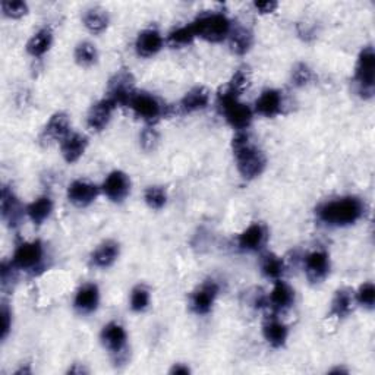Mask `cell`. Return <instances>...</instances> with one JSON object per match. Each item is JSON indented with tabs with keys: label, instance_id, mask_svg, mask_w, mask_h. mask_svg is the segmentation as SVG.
Returning a JSON list of instances; mask_svg holds the SVG:
<instances>
[{
	"label": "cell",
	"instance_id": "6da1fadb",
	"mask_svg": "<svg viewBox=\"0 0 375 375\" xmlns=\"http://www.w3.org/2000/svg\"><path fill=\"white\" fill-rule=\"evenodd\" d=\"M365 205L358 197H342L327 201L316 210V216L324 224L331 228L352 226L362 219Z\"/></svg>",
	"mask_w": 375,
	"mask_h": 375
},
{
	"label": "cell",
	"instance_id": "7a4b0ae2",
	"mask_svg": "<svg viewBox=\"0 0 375 375\" xmlns=\"http://www.w3.org/2000/svg\"><path fill=\"white\" fill-rule=\"evenodd\" d=\"M232 149L236 159L238 172L243 179H257L266 171L267 160L264 153L251 144L250 135L245 130H238L232 140Z\"/></svg>",
	"mask_w": 375,
	"mask_h": 375
},
{
	"label": "cell",
	"instance_id": "3957f363",
	"mask_svg": "<svg viewBox=\"0 0 375 375\" xmlns=\"http://www.w3.org/2000/svg\"><path fill=\"white\" fill-rule=\"evenodd\" d=\"M195 32V37L210 42V43H220L226 40L232 31V23L224 13L210 12L198 16L197 20L191 24Z\"/></svg>",
	"mask_w": 375,
	"mask_h": 375
},
{
	"label": "cell",
	"instance_id": "277c9868",
	"mask_svg": "<svg viewBox=\"0 0 375 375\" xmlns=\"http://www.w3.org/2000/svg\"><path fill=\"white\" fill-rule=\"evenodd\" d=\"M374 77H375V53L371 46L365 47L361 53L355 69V84L359 96L365 100L374 96Z\"/></svg>",
	"mask_w": 375,
	"mask_h": 375
},
{
	"label": "cell",
	"instance_id": "5b68a950",
	"mask_svg": "<svg viewBox=\"0 0 375 375\" xmlns=\"http://www.w3.org/2000/svg\"><path fill=\"white\" fill-rule=\"evenodd\" d=\"M219 106L226 122L238 130H245L252 122V110L248 104L240 103L238 97L219 94Z\"/></svg>",
	"mask_w": 375,
	"mask_h": 375
},
{
	"label": "cell",
	"instance_id": "8992f818",
	"mask_svg": "<svg viewBox=\"0 0 375 375\" xmlns=\"http://www.w3.org/2000/svg\"><path fill=\"white\" fill-rule=\"evenodd\" d=\"M43 259H44L43 243L40 240H31V242H23L16 247L12 257V264L18 270H24L35 274L37 270H40L43 267Z\"/></svg>",
	"mask_w": 375,
	"mask_h": 375
},
{
	"label": "cell",
	"instance_id": "52a82bcc",
	"mask_svg": "<svg viewBox=\"0 0 375 375\" xmlns=\"http://www.w3.org/2000/svg\"><path fill=\"white\" fill-rule=\"evenodd\" d=\"M129 107L133 109L137 118L145 122H156L164 115V107L153 94L141 91L134 92L133 99L129 102Z\"/></svg>",
	"mask_w": 375,
	"mask_h": 375
},
{
	"label": "cell",
	"instance_id": "ba28073f",
	"mask_svg": "<svg viewBox=\"0 0 375 375\" xmlns=\"http://www.w3.org/2000/svg\"><path fill=\"white\" fill-rule=\"evenodd\" d=\"M134 82V75L126 69H121L109 82L107 99H110L116 106H129V102L135 92Z\"/></svg>",
	"mask_w": 375,
	"mask_h": 375
},
{
	"label": "cell",
	"instance_id": "9c48e42d",
	"mask_svg": "<svg viewBox=\"0 0 375 375\" xmlns=\"http://www.w3.org/2000/svg\"><path fill=\"white\" fill-rule=\"evenodd\" d=\"M219 295V285L214 280L204 281L198 286L190 297V308L197 315H207L211 312Z\"/></svg>",
	"mask_w": 375,
	"mask_h": 375
},
{
	"label": "cell",
	"instance_id": "30bf717a",
	"mask_svg": "<svg viewBox=\"0 0 375 375\" xmlns=\"http://www.w3.org/2000/svg\"><path fill=\"white\" fill-rule=\"evenodd\" d=\"M305 274L311 283H323L330 273V255L326 251H314L305 257Z\"/></svg>",
	"mask_w": 375,
	"mask_h": 375
},
{
	"label": "cell",
	"instance_id": "8fae6325",
	"mask_svg": "<svg viewBox=\"0 0 375 375\" xmlns=\"http://www.w3.org/2000/svg\"><path fill=\"white\" fill-rule=\"evenodd\" d=\"M100 194V190L97 185H94L88 180H73L69 186H68V199L69 202H72L73 205H77L80 209L88 207L90 204H92L94 201L97 199Z\"/></svg>",
	"mask_w": 375,
	"mask_h": 375
},
{
	"label": "cell",
	"instance_id": "7c38bea8",
	"mask_svg": "<svg viewBox=\"0 0 375 375\" xmlns=\"http://www.w3.org/2000/svg\"><path fill=\"white\" fill-rule=\"evenodd\" d=\"M0 214H2V220L9 228H16L24 216L21 202L15 197L9 186L2 188V195H0Z\"/></svg>",
	"mask_w": 375,
	"mask_h": 375
},
{
	"label": "cell",
	"instance_id": "4fadbf2b",
	"mask_svg": "<svg viewBox=\"0 0 375 375\" xmlns=\"http://www.w3.org/2000/svg\"><path fill=\"white\" fill-rule=\"evenodd\" d=\"M103 194L113 202H122L130 192V179L122 171L111 172L102 186Z\"/></svg>",
	"mask_w": 375,
	"mask_h": 375
},
{
	"label": "cell",
	"instance_id": "5bb4252c",
	"mask_svg": "<svg viewBox=\"0 0 375 375\" xmlns=\"http://www.w3.org/2000/svg\"><path fill=\"white\" fill-rule=\"evenodd\" d=\"M100 339L103 346L115 356H119L125 353L126 350V343H128V336L125 328L118 324V323H109L103 327L100 333Z\"/></svg>",
	"mask_w": 375,
	"mask_h": 375
},
{
	"label": "cell",
	"instance_id": "9a60e30c",
	"mask_svg": "<svg viewBox=\"0 0 375 375\" xmlns=\"http://www.w3.org/2000/svg\"><path fill=\"white\" fill-rule=\"evenodd\" d=\"M116 107L118 106L107 97L97 102L96 104H92L87 116L88 128L94 130V133H102V130L106 129V126L109 125L111 115H113Z\"/></svg>",
	"mask_w": 375,
	"mask_h": 375
},
{
	"label": "cell",
	"instance_id": "2e32d148",
	"mask_svg": "<svg viewBox=\"0 0 375 375\" xmlns=\"http://www.w3.org/2000/svg\"><path fill=\"white\" fill-rule=\"evenodd\" d=\"M267 236L269 233L264 224L252 223L251 226H248L238 236V247L242 251H248V252L259 251L262 247L266 245Z\"/></svg>",
	"mask_w": 375,
	"mask_h": 375
},
{
	"label": "cell",
	"instance_id": "e0dca14e",
	"mask_svg": "<svg viewBox=\"0 0 375 375\" xmlns=\"http://www.w3.org/2000/svg\"><path fill=\"white\" fill-rule=\"evenodd\" d=\"M100 304V290L96 283L82 285L75 295L73 308L80 314H92L99 308Z\"/></svg>",
	"mask_w": 375,
	"mask_h": 375
},
{
	"label": "cell",
	"instance_id": "ac0fdd59",
	"mask_svg": "<svg viewBox=\"0 0 375 375\" xmlns=\"http://www.w3.org/2000/svg\"><path fill=\"white\" fill-rule=\"evenodd\" d=\"M281 107H283V97H281V92L274 88L262 91L255 102V111L264 118H276L281 113Z\"/></svg>",
	"mask_w": 375,
	"mask_h": 375
},
{
	"label": "cell",
	"instance_id": "d6986e66",
	"mask_svg": "<svg viewBox=\"0 0 375 375\" xmlns=\"http://www.w3.org/2000/svg\"><path fill=\"white\" fill-rule=\"evenodd\" d=\"M161 49H163V37L157 30L149 28L138 34L135 42V50L141 58H152V56H156Z\"/></svg>",
	"mask_w": 375,
	"mask_h": 375
},
{
	"label": "cell",
	"instance_id": "ffe728a7",
	"mask_svg": "<svg viewBox=\"0 0 375 375\" xmlns=\"http://www.w3.org/2000/svg\"><path fill=\"white\" fill-rule=\"evenodd\" d=\"M88 147V140L82 134L70 133L63 141H61V152L66 163H77L85 153Z\"/></svg>",
	"mask_w": 375,
	"mask_h": 375
},
{
	"label": "cell",
	"instance_id": "44dd1931",
	"mask_svg": "<svg viewBox=\"0 0 375 375\" xmlns=\"http://www.w3.org/2000/svg\"><path fill=\"white\" fill-rule=\"evenodd\" d=\"M295 302V290L285 283L283 280H276L274 288L270 293L269 304L276 312H283L289 309Z\"/></svg>",
	"mask_w": 375,
	"mask_h": 375
},
{
	"label": "cell",
	"instance_id": "7402d4cb",
	"mask_svg": "<svg viewBox=\"0 0 375 375\" xmlns=\"http://www.w3.org/2000/svg\"><path fill=\"white\" fill-rule=\"evenodd\" d=\"M262 336H264V339L271 348L280 349L286 345L289 328L285 323H281L278 318L271 316L264 323V326H262Z\"/></svg>",
	"mask_w": 375,
	"mask_h": 375
},
{
	"label": "cell",
	"instance_id": "603a6c76",
	"mask_svg": "<svg viewBox=\"0 0 375 375\" xmlns=\"http://www.w3.org/2000/svg\"><path fill=\"white\" fill-rule=\"evenodd\" d=\"M70 134V122L66 113H54L43 129V140L63 141Z\"/></svg>",
	"mask_w": 375,
	"mask_h": 375
},
{
	"label": "cell",
	"instance_id": "cb8c5ba5",
	"mask_svg": "<svg viewBox=\"0 0 375 375\" xmlns=\"http://www.w3.org/2000/svg\"><path fill=\"white\" fill-rule=\"evenodd\" d=\"M210 103V91L204 87H195L188 91L179 103L183 113H194V111L204 110Z\"/></svg>",
	"mask_w": 375,
	"mask_h": 375
},
{
	"label": "cell",
	"instance_id": "d4e9b609",
	"mask_svg": "<svg viewBox=\"0 0 375 375\" xmlns=\"http://www.w3.org/2000/svg\"><path fill=\"white\" fill-rule=\"evenodd\" d=\"M119 257V243L115 240H104L99 248L91 254V264L97 269H109L115 264Z\"/></svg>",
	"mask_w": 375,
	"mask_h": 375
},
{
	"label": "cell",
	"instance_id": "484cf974",
	"mask_svg": "<svg viewBox=\"0 0 375 375\" xmlns=\"http://www.w3.org/2000/svg\"><path fill=\"white\" fill-rule=\"evenodd\" d=\"M353 302H355V295L350 289L348 288L339 289L334 293V297L331 301L330 316L339 318V320L349 316V314L353 311Z\"/></svg>",
	"mask_w": 375,
	"mask_h": 375
},
{
	"label": "cell",
	"instance_id": "4316f807",
	"mask_svg": "<svg viewBox=\"0 0 375 375\" xmlns=\"http://www.w3.org/2000/svg\"><path fill=\"white\" fill-rule=\"evenodd\" d=\"M27 216L30 217V220L37 224V226H40L42 223H44L51 211H53V201L50 197L44 195V197H40V198H37L35 201H32L31 204L27 205Z\"/></svg>",
	"mask_w": 375,
	"mask_h": 375
},
{
	"label": "cell",
	"instance_id": "83f0119b",
	"mask_svg": "<svg viewBox=\"0 0 375 375\" xmlns=\"http://www.w3.org/2000/svg\"><path fill=\"white\" fill-rule=\"evenodd\" d=\"M229 42H230V49L235 54H239V56L247 54L254 44V34L250 28L236 27V28H232L230 31Z\"/></svg>",
	"mask_w": 375,
	"mask_h": 375
},
{
	"label": "cell",
	"instance_id": "f1b7e54d",
	"mask_svg": "<svg viewBox=\"0 0 375 375\" xmlns=\"http://www.w3.org/2000/svg\"><path fill=\"white\" fill-rule=\"evenodd\" d=\"M53 44V32L49 28L37 31L27 43V51L34 58H42Z\"/></svg>",
	"mask_w": 375,
	"mask_h": 375
},
{
	"label": "cell",
	"instance_id": "f546056e",
	"mask_svg": "<svg viewBox=\"0 0 375 375\" xmlns=\"http://www.w3.org/2000/svg\"><path fill=\"white\" fill-rule=\"evenodd\" d=\"M261 273L267 278L280 280L285 274V261L273 252H267L261 257Z\"/></svg>",
	"mask_w": 375,
	"mask_h": 375
},
{
	"label": "cell",
	"instance_id": "4dcf8cb0",
	"mask_svg": "<svg viewBox=\"0 0 375 375\" xmlns=\"http://www.w3.org/2000/svg\"><path fill=\"white\" fill-rule=\"evenodd\" d=\"M84 27L92 34H102L109 27V15L104 9L94 8L84 13L82 16Z\"/></svg>",
	"mask_w": 375,
	"mask_h": 375
},
{
	"label": "cell",
	"instance_id": "1f68e13d",
	"mask_svg": "<svg viewBox=\"0 0 375 375\" xmlns=\"http://www.w3.org/2000/svg\"><path fill=\"white\" fill-rule=\"evenodd\" d=\"M248 87H250V72L247 69H238L233 73V77L230 78V81L228 82V85L224 87L220 92L239 99L240 94L245 91Z\"/></svg>",
	"mask_w": 375,
	"mask_h": 375
},
{
	"label": "cell",
	"instance_id": "d6a6232c",
	"mask_svg": "<svg viewBox=\"0 0 375 375\" xmlns=\"http://www.w3.org/2000/svg\"><path fill=\"white\" fill-rule=\"evenodd\" d=\"M99 59L97 49L90 42H82L77 47H75V61L80 66L88 68L92 66Z\"/></svg>",
	"mask_w": 375,
	"mask_h": 375
},
{
	"label": "cell",
	"instance_id": "836d02e7",
	"mask_svg": "<svg viewBox=\"0 0 375 375\" xmlns=\"http://www.w3.org/2000/svg\"><path fill=\"white\" fill-rule=\"evenodd\" d=\"M197 39L192 25H183L176 30H173L167 37V42L172 47H183L191 44Z\"/></svg>",
	"mask_w": 375,
	"mask_h": 375
},
{
	"label": "cell",
	"instance_id": "e575fe53",
	"mask_svg": "<svg viewBox=\"0 0 375 375\" xmlns=\"http://www.w3.org/2000/svg\"><path fill=\"white\" fill-rule=\"evenodd\" d=\"M145 204L152 210H161L167 202V192L163 186H148L144 192Z\"/></svg>",
	"mask_w": 375,
	"mask_h": 375
},
{
	"label": "cell",
	"instance_id": "d590c367",
	"mask_svg": "<svg viewBox=\"0 0 375 375\" xmlns=\"http://www.w3.org/2000/svg\"><path fill=\"white\" fill-rule=\"evenodd\" d=\"M149 299H152V296H149V290L147 286L144 285L135 286L133 292H130V301H129L130 309L134 312H144L149 307Z\"/></svg>",
	"mask_w": 375,
	"mask_h": 375
},
{
	"label": "cell",
	"instance_id": "8d00e7d4",
	"mask_svg": "<svg viewBox=\"0 0 375 375\" xmlns=\"http://www.w3.org/2000/svg\"><path fill=\"white\" fill-rule=\"evenodd\" d=\"M0 8H2L4 15L11 20H20L28 13V5L23 0H4Z\"/></svg>",
	"mask_w": 375,
	"mask_h": 375
},
{
	"label": "cell",
	"instance_id": "74e56055",
	"mask_svg": "<svg viewBox=\"0 0 375 375\" xmlns=\"http://www.w3.org/2000/svg\"><path fill=\"white\" fill-rule=\"evenodd\" d=\"M355 301L365 309H374L375 307V286L371 281L361 285L358 292L355 293Z\"/></svg>",
	"mask_w": 375,
	"mask_h": 375
},
{
	"label": "cell",
	"instance_id": "f35d334b",
	"mask_svg": "<svg viewBox=\"0 0 375 375\" xmlns=\"http://www.w3.org/2000/svg\"><path fill=\"white\" fill-rule=\"evenodd\" d=\"M312 80V70L307 63H297L292 69V84L296 87H305Z\"/></svg>",
	"mask_w": 375,
	"mask_h": 375
},
{
	"label": "cell",
	"instance_id": "ab89813d",
	"mask_svg": "<svg viewBox=\"0 0 375 375\" xmlns=\"http://www.w3.org/2000/svg\"><path fill=\"white\" fill-rule=\"evenodd\" d=\"M16 271L18 269L12 264V261H4L2 266H0V280H2V289L5 290L9 285H12V281L16 278Z\"/></svg>",
	"mask_w": 375,
	"mask_h": 375
},
{
	"label": "cell",
	"instance_id": "60d3db41",
	"mask_svg": "<svg viewBox=\"0 0 375 375\" xmlns=\"http://www.w3.org/2000/svg\"><path fill=\"white\" fill-rule=\"evenodd\" d=\"M0 320H2V327H0V339L6 340V337L12 328V312L8 304H2V311H0Z\"/></svg>",
	"mask_w": 375,
	"mask_h": 375
},
{
	"label": "cell",
	"instance_id": "b9f144b4",
	"mask_svg": "<svg viewBox=\"0 0 375 375\" xmlns=\"http://www.w3.org/2000/svg\"><path fill=\"white\" fill-rule=\"evenodd\" d=\"M159 142V134L154 128H145L141 133V145L147 152L154 149Z\"/></svg>",
	"mask_w": 375,
	"mask_h": 375
},
{
	"label": "cell",
	"instance_id": "7bdbcfd3",
	"mask_svg": "<svg viewBox=\"0 0 375 375\" xmlns=\"http://www.w3.org/2000/svg\"><path fill=\"white\" fill-rule=\"evenodd\" d=\"M277 6H278L277 2H269V0H267V2H255L254 4V8L262 15L273 13L277 9Z\"/></svg>",
	"mask_w": 375,
	"mask_h": 375
},
{
	"label": "cell",
	"instance_id": "ee69618b",
	"mask_svg": "<svg viewBox=\"0 0 375 375\" xmlns=\"http://www.w3.org/2000/svg\"><path fill=\"white\" fill-rule=\"evenodd\" d=\"M190 372H191V369L183 364H175L173 368L171 369V374H176V375H185V374H190Z\"/></svg>",
	"mask_w": 375,
	"mask_h": 375
}]
</instances>
